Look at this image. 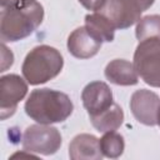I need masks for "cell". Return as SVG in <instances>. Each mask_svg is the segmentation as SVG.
Instances as JSON below:
<instances>
[{
    "instance_id": "obj_19",
    "label": "cell",
    "mask_w": 160,
    "mask_h": 160,
    "mask_svg": "<svg viewBox=\"0 0 160 160\" xmlns=\"http://www.w3.org/2000/svg\"><path fill=\"white\" fill-rule=\"evenodd\" d=\"M132 6H135L139 11H145V10H148L152 4H154V1L155 0H128Z\"/></svg>"
},
{
    "instance_id": "obj_6",
    "label": "cell",
    "mask_w": 160,
    "mask_h": 160,
    "mask_svg": "<svg viewBox=\"0 0 160 160\" xmlns=\"http://www.w3.org/2000/svg\"><path fill=\"white\" fill-rule=\"evenodd\" d=\"M28 94V84L16 74H8L0 78V112L1 119L14 115L18 104Z\"/></svg>"
},
{
    "instance_id": "obj_13",
    "label": "cell",
    "mask_w": 160,
    "mask_h": 160,
    "mask_svg": "<svg viewBox=\"0 0 160 160\" xmlns=\"http://www.w3.org/2000/svg\"><path fill=\"white\" fill-rule=\"evenodd\" d=\"M90 121L92 126L100 132L115 131L121 126L124 121V111L116 102H114L105 111L96 115H91Z\"/></svg>"
},
{
    "instance_id": "obj_17",
    "label": "cell",
    "mask_w": 160,
    "mask_h": 160,
    "mask_svg": "<svg viewBox=\"0 0 160 160\" xmlns=\"http://www.w3.org/2000/svg\"><path fill=\"white\" fill-rule=\"evenodd\" d=\"M32 1L35 0H0V4H1V9H6V8H22Z\"/></svg>"
},
{
    "instance_id": "obj_9",
    "label": "cell",
    "mask_w": 160,
    "mask_h": 160,
    "mask_svg": "<svg viewBox=\"0 0 160 160\" xmlns=\"http://www.w3.org/2000/svg\"><path fill=\"white\" fill-rule=\"evenodd\" d=\"M81 100L89 116L100 114L114 104L111 89L102 81L89 82L81 92Z\"/></svg>"
},
{
    "instance_id": "obj_7",
    "label": "cell",
    "mask_w": 160,
    "mask_h": 160,
    "mask_svg": "<svg viewBox=\"0 0 160 160\" xmlns=\"http://www.w3.org/2000/svg\"><path fill=\"white\" fill-rule=\"evenodd\" d=\"M159 109L160 98L154 91L140 89L132 92L130 98V110L139 122L146 126L156 125Z\"/></svg>"
},
{
    "instance_id": "obj_18",
    "label": "cell",
    "mask_w": 160,
    "mask_h": 160,
    "mask_svg": "<svg viewBox=\"0 0 160 160\" xmlns=\"http://www.w3.org/2000/svg\"><path fill=\"white\" fill-rule=\"evenodd\" d=\"M80 4L88 9V10H92V11H96L101 8V5L105 2V0H79Z\"/></svg>"
},
{
    "instance_id": "obj_14",
    "label": "cell",
    "mask_w": 160,
    "mask_h": 160,
    "mask_svg": "<svg viewBox=\"0 0 160 160\" xmlns=\"http://www.w3.org/2000/svg\"><path fill=\"white\" fill-rule=\"evenodd\" d=\"M85 26L86 29L100 41L111 42L115 36L114 25L100 12L94 11L92 14H88L85 16Z\"/></svg>"
},
{
    "instance_id": "obj_5",
    "label": "cell",
    "mask_w": 160,
    "mask_h": 160,
    "mask_svg": "<svg viewBox=\"0 0 160 160\" xmlns=\"http://www.w3.org/2000/svg\"><path fill=\"white\" fill-rule=\"evenodd\" d=\"M60 131L45 124H35L26 128L22 136V148L28 152L52 155L61 146Z\"/></svg>"
},
{
    "instance_id": "obj_4",
    "label": "cell",
    "mask_w": 160,
    "mask_h": 160,
    "mask_svg": "<svg viewBox=\"0 0 160 160\" xmlns=\"http://www.w3.org/2000/svg\"><path fill=\"white\" fill-rule=\"evenodd\" d=\"M132 64L145 84L160 88V39L149 38L139 41Z\"/></svg>"
},
{
    "instance_id": "obj_11",
    "label": "cell",
    "mask_w": 160,
    "mask_h": 160,
    "mask_svg": "<svg viewBox=\"0 0 160 160\" xmlns=\"http://www.w3.org/2000/svg\"><path fill=\"white\" fill-rule=\"evenodd\" d=\"M69 156L72 160H100L104 155L98 138L91 134H79L69 145Z\"/></svg>"
},
{
    "instance_id": "obj_8",
    "label": "cell",
    "mask_w": 160,
    "mask_h": 160,
    "mask_svg": "<svg viewBox=\"0 0 160 160\" xmlns=\"http://www.w3.org/2000/svg\"><path fill=\"white\" fill-rule=\"evenodd\" d=\"M96 11L102 14L115 29H128L141 19V11L128 0H105Z\"/></svg>"
},
{
    "instance_id": "obj_20",
    "label": "cell",
    "mask_w": 160,
    "mask_h": 160,
    "mask_svg": "<svg viewBox=\"0 0 160 160\" xmlns=\"http://www.w3.org/2000/svg\"><path fill=\"white\" fill-rule=\"evenodd\" d=\"M158 125L160 126V109H159V112H158Z\"/></svg>"
},
{
    "instance_id": "obj_2",
    "label": "cell",
    "mask_w": 160,
    "mask_h": 160,
    "mask_svg": "<svg viewBox=\"0 0 160 160\" xmlns=\"http://www.w3.org/2000/svg\"><path fill=\"white\" fill-rule=\"evenodd\" d=\"M44 8L36 0L22 8L1 9L0 38L2 42H15L31 35L42 22Z\"/></svg>"
},
{
    "instance_id": "obj_10",
    "label": "cell",
    "mask_w": 160,
    "mask_h": 160,
    "mask_svg": "<svg viewBox=\"0 0 160 160\" xmlns=\"http://www.w3.org/2000/svg\"><path fill=\"white\" fill-rule=\"evenodd\" d=\"M101 45L102 41L95 38L86 26L76 28L68 38V50L78 59H90L95 56Z\"/></svg>"
},
{
    "instance_id": "obj_3",
    "label": "cell",
    "mask_w": 160,
    "mask_h": 160,
    "mask_svg": "<svg viewBox=\"0 0 160 160\" xmlns=\"http://www.w3.org/2000/svg\"><path fill=\"white\" fill-rule=\"evenodd\" d=\"M64 59L59 50L49 45H39L28 52L21 72L30 85L45 84L60 74Z\"/></svg>"
},
{
    "instance_id": "obj_16",
    "label": "cell",
    "mask_w": 160,
    "mask_h": 160,
    "mask_svg": "<svg viewBox=\"0 0 160 160\" xmlns=\"http://www.w3.org/2000/svg\"><path fill=\"white\" fill-rule=\"evenodd\" d=\"M135 35L139 41L149 38L160 39V15L154 14L141 18L138 21Z\"/></svg>"
},
{
    "instance_id": "obj_15",
    "label": "cell",
    "mask_w": 160,
    "mask_h": 160,
    "mask_svg": "<svg viewBox=\"0 0 160 160\" xmlns=\"http://www.w3.org/2000/svg\"><path fill=\"white\" fill-rule=\"evenodd\" d=\"M100 150L104 156L110 159H116L122 155L125 149V141L121 134L116 131L104 132V136L99 140Z\"/></svg>"
},
{
    "instance_id": "obj_12",
    "label": "cell",
    "mask_w": 160,
    "mask_h": 160,
    "mask_svg": "<svg viewBox=\"0 0 160 160\" xmlns=\"http://www.w3.org/2000/svg\"><path fill=\"white\" fill-rule=\"evenodd\" d=\"M104 74L105 78L115 85L130 86V85H136L139 81L134 64L125 59L111 60L106 65Z\"/></svg>"
},
{
    "instance_id": "obj_1",
    "label": "cell",
    "mask_w": 160,
    "mask_h": 160,
    "mask_svg": "<svg viewBox=\"0 0 160 160\" xmlns=\"http://www.w3.org/2000/svg\"><path fill=\"white\" fill-rule=\"evenodd\" d=\"M74 110L70 98L52 89H35L25 102V112L39 124L51 125L65 121Z\"/></svg>"
}]
</instances>
